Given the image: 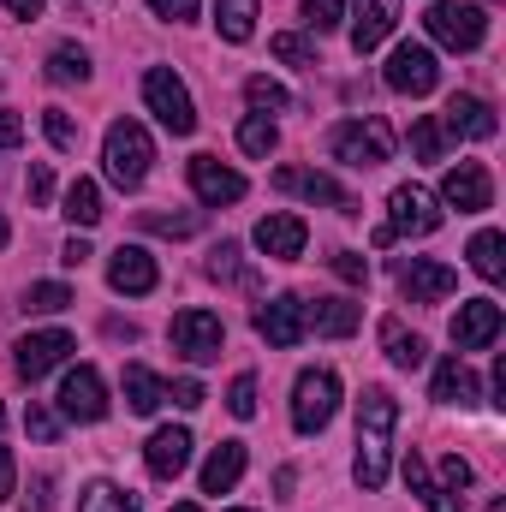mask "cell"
<instances>
[{
    "label": "cell",
    "mask_w": 506,
    "mask_h": 512,
    "mask_svg": "<svg viewBox=\"0 0 506 512\" xmlns=\"http://www.w3.org/2000/svg\"><path fill=\"white\" fill-rule=\"evenodd\" d=\"M12 143H24V120L12 108H0V149H12Z\"/></svg>",
    "instance_id": "cell-49"
},
{
    "label": "cell",
    "mask_w": 506,
    "mask_h": 512,
    "mask_svg": "<svg viewBox=\"0 0 506 512\" xmlns=\"http://www.w3.org/2000/svg\"><path fill=\"white\" fill-rule=\"evenodd\" d=\"M0 429H6V411H0Z\"/></svg>",
    "instance_id": "cell-57"
},
{
    "label": "cell",
    "mask_w": 506,
    "mask_h": 512,
    "mask_svg": "<svg viewBox=\"0 0 506 512\" xmlns=\"http://www.w3.org/2000/svg\"><path fill=\"white\" fill-rule=\"evenodd\" d=\"M495 340H501V304H495V298L459 304V316H453V346H459V352H477V346H495Z\"/></svg>",
    "instance_id": "cell-16"
},
{
    "label": "cell",
    "mask_w": 506,
    "mask_h": 512,
    "mask_svg": "<svg viewBox=\"0 0 506 512\" xmlns=\"http://www.w3.org/2000/svg\"><path fill=\"white\" fill-rule=\"evenodd\" d=\"M274 54H280L286 66H304V72H316V48H310L304 36H292V30H280V36H274Z\"/></svg>",
    "instance_id": "cell-40"
},
{
    "label": "cell",
    "mask_w": 506,
    "mask_h": 512,
    "mask_svg": "<svg viewBox=\"0 0 506 512\" xmlns=\"http://www.w3.org/2000/svg\"><path fill=\"white\" fill-rule=\"evenodd\" d=\"M489 512H506V507H501V501H495V507H489Z\"/></svg>",
    "instance_id": "cell-56"
},
{
    "label": "cell",
    "mask_w": 506,
    "mask_h": 512,
    "mask_svg": "<svg viewBox=\"0 0 506 512\" xmlns=\"http://www.w3.org/2000/svg\"><path fill=\"white\" fill-rule=\"evenodd\" d=\"M274 191H298V197H310V203H328V209H340V215H358V197H346L328 173H310V167H280V173H274Z\"/></svg>",
    "instance_id": "cell-17"
},
{
    "label": "cell",
    "mask_w": 506,
    "mask_h": 512,
    "mask_svg": "<svg viewBox=\"0 0 506 512\" xmlns=\"http://www.w3.org/2000/svg\"><path fill=\"white\" fill-rule=\"evenodd\" d=\"M209 393H203V382H173V405H185V411H197Z\"/></svg>",
    "instance_id": "cell-50"
},
{
    "label": "cell",
    "mask_w": 506,
    "mask_h": 512,
    "mask_svg": "<svg viewBox=\"0 0 506 512\" xmlns=\"http://www.w3.org/2000/svg\"><path fill=\"white\" fill-rule=\"evenodd\" d=\"M54 197V173H48V161H36L30 167V203H48Z\"/></svg>",
    "instance_id": "cell-48"
},
{
    "label": "cell",
    "mask_w": 506,
    "mask_h": 512,
    "mask_svg": "<svg viewBox=\"0 0 506 512\" xmlns=\"http://www.w3.org/2000/svg\"><path fill=\"white\" fill-rule=\"evenodd\" d=\"M423 24H429V36H435L441 48H453V54H471V48H483V42H489V12H483V6L441 0V6H429V12H423Z\"/></svg>",
    "instance_id": "cell-6"
},
{
    "label": "cell",
    "mask_w": 506,
    "mask_h": 512,
    "mask_svg": "<svg viewBox=\"0 0 506 512\" xmlns=\"http://www.w3.org/2000/svg\"><path fill=\"white\" fill-rule=\"evenodd\" d=\"M191 191H197V203L221 209V203H239L245 197V173L221 167L215 155H191Z\"/></svg>",
    "instance_id": "cell-14"
},
{
    "label": "cell",
    "mask_w": 506,
    "mask_h": 512,
    "mask_svg": "<svg viewBox=\"0 0 506 512\" xmlns=\"http://www.w3.org/2000/svg\"><path fill=\"white\" fill-rule=\"evenodd\" d=\"M161 399H167L161 376H155V370H143V364H131V370H126V405H131V411H137V417H149V411H161Z\"/></svg>",
    "instance_id": "cell-28"
},
{
    "label": "cell",
    "mask_w": 506,
    "mask_h": 512,
    "mask_svg": "<svg viewBox=\"0 0 506 512\" xmlns=\"http://www.w3.org/2000/svg\"><path fill=\"white\" fill-rule=\"evenodd\" d=\"M447 131H459V137H477V143H489L501 120H495V108L483 102V96H453L447 102Z\"/></svg>",
    "instance_id": "cell-23"
},
{
    "label": "cell",
    "mask_w": 506,
    "mask_h": 512,
    "mask_svg": "<svg viewBox=\"0 0 506 512\" xmlns=\"http://www.w3.org/2000/svg\"><path fill=\"white\" fill-rule=\"evenodd\" d=\"M340 12H346L340 0H304V24H310L316 36H322V30H340Z\"/></svg>",
    "instance_id": "cell-42"
},
{
    "label": "cell",
    "mask_w": 506,
    "mask_h": 512,
    "mask_svg": "<svg viewBox=\"0 0 506 512\" xmlns=\"http://www.w3.org/2000/svg\"><path fill=\"white\" fill-rule=\"evenodd\" d=\"M334 274H340L346 286H364V280H370V262H364L358 251H340L334 256Z\"/></svg>",
    "instance_id": "cell-46"
},
{
    "label": "cell",
    "mask_w": 506,
    "mask_h": 512,
    "mask_svg": "<svg viewBox=\"0 0 506 512\" xmlns=\"http://www.w3.org/2000/svg\"><path fill=\"white\" fill-rule=\"evenodd\" d=\"M387 90H399V96H429L435 84H441V66H435V54L423 48V42H399L393 54H387Z\"/></svg>",
    "instance_id": "cell-8"
},
{
    "label": "cell",
    "mask_w": 506,
    "mask_h": 512,
    "mask_svg": "<svg viewBox=\"0 0 506 512\" xmlns=\"http://www.w3.org/2000/svg\"><path fill=\"white\" fill-rule=\"evenodd\" d=\"M60 417H72V423H102L108 417V387H102V376L90 364H78L60 382Z\"/></svg>",
    "instance_id": "cell-12"
},
{
    "label": "cell",
    "mask_w": 506,
    "mask_h": 512,
    "mask_svg": "<svg viewBox=\"0 0 506 512\" xmlns=\"http://www.w3.org/2000/svg\"><path fill=\"white\" fill-rule=\"evenodd\" d=\"M78 512H137V501H131L120 483H90L78 495Z\"/></svg>",
    "instance_id": "cell-34"
},
{
    "label": "cell",
    "mask_w": 506,
    "mask_h": 512,
    "mask_svg": "<svg viewBox=\"0 0 506 512\" xmlns=\"http://www.w3.org/2000/svg\"><path fill=\"white\" fill-rule=\"evenodd\" d=\"M393 24H399V0H358V12H352V48L358 54L381 48L393 36Z\"/></svg>",
    "instance_id": "cell-21"
},
{
    "label": "cell",
    "mask_w": 506,
    "mask_h": 512,
    "mask_svg": "<svg viewBox=\"0 0 506 512\" xmlns=\"http://www.w3.org/2000/svg\"><path fill=\"white\" fill-rule=\"evenodd\" d=\"M459 286V274L447 268V262H429V256H411L405 268H399V292L411 298V304H441L447 292Z\"/></svg>",
    "instance_id": "cell-15"
},
{
    "label": "cell",
    "mask_w": 506,
    "mask_h": 512,
    "mask_svg": "<svg viewBox=\"0 0 506 512\" xmlns=\"http://www.w3.org/2000/svg\"><path fill=\"white\" fill-rule=\"evenodd\" d=\"M441 143H447V137H441V120L423 114V120L411 126V149H417V161H441Z\"/></svg>",
    "instance_id": "cell-39"
},
{
    "label": "cell",
    "mask_w": 506,
    "mask_h": 512,
    "mask_svg": "<svg viewBox=\"0 0 506 512\" xmlns=\"http://www.w3.org/2000/svg\"><path fill=\"white\" fill-rule=\"evenodd\" d=\"M227 411H233V417H256V376L251 370L233 376V387H227Z\"/></svg>",
    "instance_id": "cell-41"
},
{
    "label": "cell",
    "mask_w": 506,
    "mask_h": 512,
    "mask_svg": "<svg viewBox=\"0 0 506 512\" xmlns=\"http://www.w3.org/2000/svg\"><path fill=\"white\" fill-rule=\"evenodd\" d=\"M405 483H411V495H423V507H429V512H465L459 501H447V495L435 489V477H429L423 453H405Z\"/></svg>",
    "instance_id": "cell-30"
},
{
    "label": "cell",
    "mask_w": 506,
    "mask_h": 512,
    "mask_svg": "<svg viewBox=\"0 0 506 512\" xmlns=\"http://www.w3.org/2000/svg\"><path fill=\"white\" fill-rule=\"evenodd\" d=\"M435 489H441L447 501H459V507H465V489H471V465H465L459 453H453V459H441V483H435Z\"/></svg>",
    "instance_id": "cell-38"
},
{
    "label": "cell",
    "mask_w": 506,
    "mask_h": 512,
    "mask_svg": "<svg viewBox=\"0 0 506 512\" xmlns=\"http://www.w3.org/2000/svg\"><path fill=\"white\" fill-rule=\"evenodd\" d=\"M501 251H506V239L495 233V227H483V233L471 239V268H477L489 286H495V280L506 274V256H501Z\"/></svg>",
    "instance_id": "cell-31"
},
{
    "label": "cell",
    "mask_w": 506,
    "mask_h": 512,
    "mask_svg": "<svg viewBox=\"0 0 506 512\" xmlns=\"http://www.w3.org/2000/svg\"><path fill=\"white\" fill-rule=\"evenodd\" d=\"M209 280H239V245H215L209 251Z\"/></svg>",
    "instance_id": "cell-44"
},
{
    "label": "cell",
    "mask_w": 506,
    "mask_h": 512,
    "mask_svg": "<svg viewBox=\"0 0 506 512\" xmlns=\"http://www.w3.org/2000/svg\"><path fill=\"white\" fill-rule=\"evenodd\" d=\"M358 304L352 298H316V304H304V334H328V340H346V334H358Z\"/></svg>",
    "instance_id": "cell-22"
},
{
    "label": "cell",
    "mask_w": 506,
    "mask_h": 512,
    "mask_svg": "<svg viewBox=\"0 0 506 512\" xmlns=\"http://www.w3.org/2000/svg\"><path fill=\"white\" fill-rule=\"evenodd\" d=\"M155 18H173V24H191L197 18V0H149Z\"/></svg>",
    "instance_id": "cell-47"
},
{
    "label": "cell",
    "mask_w": 506,
    "mask_h": 512,
    "mask_svg": "<svg viewBox=\"0 0 506 512\" xmlns=\"http://www.w3.org/2000/svg\"><path fill=\"white\" fill-rule=\"evenodd\" d=\"M24 429H30L36 441H54V435H60V417H54L48 405H30V411H24Z\"/></svg>",
    "instance_id": "cell-45"
},
{
    "label": "cell",
    "mask_w": 506,
    "mask_h": 512,
    "mask_svg": "<svg viewBox=\"0 0 506 512\" xmlns=\"http://www.w3.org/2000/svg\"><path fill=\"white\" fill-rule=\"evenodd\" d=\"M328 149H334V161L370 173V167H381V161L393 155V131L381 126V120H346V126H334Z\"/></svg>",
    "instance_id": "cell-7"
},
{
    "label": "cell",
    "mask_w": 506,
    "mask_h": 512,
    "mask_svg": "<svg viewBox=\"0 0 506 512\" xmlns=\"http://www.w3.org/2000/svg\"><path fill=\"white\" fill-rule=\"evenodd\" d=\"M334 405H340V376L334 370H304L292 382V429L298 435H322L334 423Z\"/></svg>",
    "instance_id": "cell-5"
},
{
    "label": "cell",
    "mask_w": 506,
    "mask_h": 512,
    "mask_svg": "<svg viewBox=\"0 0 506 512\" xmlns=\"http://www.w3.org/2000/svg\"><path fill=\"white\" fill-rule=\"evenodd\" d=\"M66 352H78L66 328H48V334H24V340L12 346V370H18L24 382H42L54 364H66Z\"/></svg>",
    "instance_id": "cell-11"
},
{
    "label": "cell",
    "mask_w": 506,
    "mask_h": 512,
    "mask_svg": "<svg viewBox=\"0 0 506 512\" xmlns=\"http://www.w3.org/2000/svg\"><path fill=\"white\" fill-rule=\"evenodd\" d=\"M6 495H12V453L0 447V501H6Z\"/></svg>",
    "instance_id": "cell-53"
},
{
    "label": "cell",
    "mask_w": 506,
    "mask_h": 512,
    "mask_svg": "<svg viewBox=\"0 0 506 512\" xmlns=\"http://www.w3.org/2000/svg\"><path fill=\"white\" fill-rule=\"evenodd\" d=\"M167 512H203V507H191V501H179V507H167Z\"/></svg>",
    "instance_id": "cell-55"
},
{
    "label": "cell",
    "mask_w": 506,
    "mask_h": 512,
    "mask_svg": "<svg viewBox=\"0 0 506 512\" xmlns=\"http://www.w3.org/2000/svg\"><path fill=\"white\" fill-rule=\"evenodd\" d=\"M155 280H161V268H155V256L143 251V245H120L114 262H108V286H114V292L143 298V292H155Z\"/></svg>",
    "instance_id": "cell-18"
},
{
    "label": "cell",
    "mask_w": 506,
    "mask_h": 512,
    "mask_svg": "<svg viewBox=\"0 0 506 512\" xmlns=\"http://www.w3.org/2000/svg\"><path fill=\"white\" fill-rule=\"evenodd\" d=\"M239 512H245V507H239Z\"/></svg>",
    "instance_id": "cell-58"
},
{
    "label": "cell",
    "mask_w": 506,
    "mask_h": 512,
    "mask_svg": "<svg viewBox=\"0 0 506 512\" xmlns=\"http://www.w3.org/2000/svg\"><path fill=\"white\" fill-rule=\"evenodd\" d=\"M435 399H441V405H459V411L477 405V376H471L459 358H447V364L435 370Z\"/></svg>",
    "instance_id": "cell-25"
},
{
    "label": "cell",
    "mask_w": 506,
    "mask_h": 512,
    "mask_svg": "<svg viewBox=\"0 0 506 512\" xmlns=\"http://www.w3.org/2000/svg\"><path fill=\"white\" fill-rule=\"evenodd\" d=\"M381 346H387V358H393L399 370H417V364L429 358V346H423L417 334H405V322H399V316H387V322H381Z\"/></svg>",
    "instance_id": "cell-26"
},
{
    "label": "cell",
    "mask_w": 506,
    "mask_h": 512,
    "mask_svg": "<svg viewBox=\"0 0 506 512\" xmlns=\"http://www.w3.org/2000/svg\"><path fill=\"white\" fill-rule=\"evenodd\" d=\"M245 96H251V108H292V96H286L274 78H251V84H245Z\"/></svg>",
    "instance_id": "cell-43"
},
{
    "label": "cell",
    "mask_w": 506,
    "mask_h": 512,
    "mask_svg": "<svg viewBox=\"0 0 506 512\" xmlns=\"http://www.w3.org/2000/svg\"><path fill=\"white\" fill-rule=\"evenodd\" d=\"M227 346V328L215 310H179L173 316V352H185L191 364H215Z\"/></svg>",
    "instance_id": "cell-9"
},
{
    "label": "cell",
    "mask_w": 506,
    "mask_h": 512,
    "mask_svg": "<svg viewBox=\"0 0 506 512\" xmlns=\"http://www.w3.org/2000/svg\"><path fill=\"white\" fill-rule=\"evenodd\" d=\"M441 203L459 209V215H483V209L495 203V179H489V167H483V161H459V167H447V179H441Z\"/></svg>",
    "instance_id": "cell-10"
},
{
    "label": "cell",
    "mask_w": 506,
    "mask_h": 512,
    "mask_svg": "<svg viewBox=\"0 0 506 512\" xmlns=\"http://www.w3.org/2000/svg\"><path fill=\"white\" fill-rule=\"evenodd\" d=\"M143 102H149V114L173 131V137H191V131H197L191 90L179 84V72H173V66H149V72H143Z\"/></svg>",
    "instance_id": "cell-4"
},
{
    "label": "cell",
    "mask_w": 506,
    "mask_h": 512,
    "mask_svg": "<svg viewBox=\"0 0 506 512\" xmlns=\"http://www.w3.org/2000/svg\"><path fill=\"white\" fill-rule=\"evenodd\" d=\"M12 18H42V0H6Z\"/></svg>",
    "instance_id": "cell-52"
},
{
    "label": "cell",
    "mask_w": 506,
    "mask_h": 512,
    "mask_svg": "<svg viewBox=\"0 0 506 512\" xmlns=\"http://www.w3.org/2000/svg\"><path fill=\"white\" fill-rule=\"evenodd\" d=\"M137 227H143V233H167V239H191V233L203 227V215H197V209H179V215H167V209H143Z\"/></svg>",
    "instance_id": "cell-32"
},
{
    "label": "cell",
    "mask_w": 506,
    "mask_h": 512,
    "mask_svg": "<svg viewBox=\"0 0 506 512\" xmlns=\"http://www.w3.org/2000/svg\"><path fill=\"white\" fill-rule=\"evenodd\" d=\"M66 304H72V286H60V280H42V286L24 292V310H30V316H54V310H66Z\"/></svg>",
    "instance_id": "cell-37"
},
{
    "label": "cell",
    "mask_w": 506,
    "mask_h": 512,
    "mask_svg": "<svg viewBox=\"0 0 506 512\" xmlns=\"http://www.w3.org/2000/svg\"><path fill=\"white\" fill-rule=\"evenodd\" d=\"M143 465H149V477L173 483V477L191 465V429H155L149 447H143Z\"/></svg>",
    "instance_id": "cell-19"
},
{
    "label": "cell",
    "mask_w": 506,
    "mask_h": 512,
    "mask_svg": "<svg viewBox=\"0 0 506 512\" xmlns=\"http://www.w3.org/2000/svg\"><path fill=\"white\" fill-rule=\"evenodd\" d=\"M48 78H54V84H84V78H90V54H84L78 42H60V48L48 54Z\"/></svg>",
    "instance_id": "cell-33"
},
{
    "label": "cell",
    "mask_w": 506,
    "mask_h": 512,
    "mask_svg": "<svg viewBox=\"0 0 506 512\" xmlns=\"http://www.w3.org/2000/svg\"><path fill=\"white\" fill-rule=\"evenodd\" d=\"M256 334H262L274 352H292V346L304 340V298H292V292L268 298V304L256 310Z\"/></svg>",
    "instance_id": "cell-13"
},
{
    "label": "cell",
    "mask_w": 506,
    "mask_h": 512,
    "mask_svg": "<svg viewBox=\"0 0 506 512\" xmlns=\"http://www.w3.org/2000/svg\"><path fill=\"white\" fill-rule=\"evenodd\" d=\"M239 477H245V441H221L203 465V495H227L239 489Z\"/></svg>",
    "instance_id": "cell-24"
},
{
    "label": "cell",
    "mask_w": 506,
    "mask_h": 512,
    "mask_svg": "<svg viewBox=\"0 0 506 512\" xmlns=\"http://www.w3.org/2000/svg\"><path fill=\"white\" fill-rule=\"evenodd\" d=\"M60 262H66V268H84V262H90V245H84V239H66Z\"/></svg>",
    "instance_id": "cell-51"
},
{
    "label": "cell",
    "mask_w": 506,
    "mask_h": 512,
    "mask_svg": "<svg viewBox=\"0 0 506 512\" xmlns=\"http://www.w3.org/2000/svg\"><path fill=\"white\" fill-rule=\"evenodd\" d=\"M393 423H399V399L387 387H364V399H358V483L364 489H381L387 483Z\"/></svg>",
    "instance_id": "cell-1"
},
{
    "label": "cell",
    "mask_w": 506,
    "mask_h": 512,
    "mask_svg": "<svg viewBox=\"0 0 506 512\" xmlns=\"http://www.w3.org/2000/svg\"><path fill=\"white\" fill-rule=\"evenodd\" d=\"M441 227V209H435V197L423 191V185H399L393 197H387V221L376 227V251H387L393 239H429Z\"/></svg>",
    "instance_id": "cell-3"
},
{
    "label": "cell",
    "mask_w": 506,
    "mask_h": 512,
    "mask_svg": "<svg viewBox=\"0 0 506 512\" xmlns=\"http://www.w3.org/2000/svg\"><path fill=\"white\" fill-rule=\"evenodd\" d=\"M274 143H280V131H274V120H268V114H251V120L239 126V149H245V155H256V161H262V155H274Z\"/></svg>",
    "instance_id": "cell-36"
},
{
    "label": "cell",
    "mask_w": 506,
    "mask_h": 512,
    "mask_svg": "<svg viewBox=\"0 0 506 512\" xmlns=\"http://www.w3.org/2000/svg\"><path fill=\"white\" fill-rule=\"evenodd\" d=\"M66 221H72V227H96V221H102V191H96V179H72V185H66Z\"/></svg>",
    "instance_id": "cell-29"
},
{
    "label": "cell",
    "mask_w": 506,
    "mask_h": 512,
    "mask_svg": "<svg viewBox=\"0 0 506 512\" xmlns=\"http://www.w3.org/2000/svg\"><path fill=\"white\" fill-rule=\"evenodd\" d=\"M42 126H48V143H54L60 155H78V143H84V126H78L66 108H48V114H42Z\"/></svg>",
    "instance_id": "cell-35"
},
{
    "label": "cell",
    "mask_w": 506,
    "mask_h": 512,
    "mask_svg": "<svg viewBox=\"0 0 506 512\" xmlns=\"http://www.w3.org/2000/svg\"><path fill=\"white\" fill-rule=\"evenodd\" d=\"M215 30H221V42H251L256 0H215Z\"/></svg>",
    "instance_id": "cell-27"
},
{
    "label": "cell",
    "mask_w": 506,
    "mask_h": 512,
    "mask_svg": "<svg viewBox=\"0 0 506 512\" xmlns=\"http://www.w3.org/2000/svg\"><path fill=\"white\" fill-rule=\"evenodd\" d=\"M304 239H310V227H304L298 215H262V221H256V251L274 256V262L304 256Z\"/></svg>",
    "instance_id": "cell-20"
},
{
    "label": "cell",
    "mask_w": 506,
    "mask_h": 512,
    "mask_svg": "<svg viewBox=\"0 0 506 512\" xmlns=\"http://www.w3.org/2000/svg\"><path fill=\"white\" fill-rule=\"evenodd\" d=\"M149 161H155L149 131L137 126V120H114L108 137H102V167H108V179H114L120 191H137V185L149 179Z\"/></svg>",
    "instance_id": "cell-2"
},
{
    "label": "cell",
    "mask_w": 506,
    "mask_h": 512,
    "mask_svg": "<svg viewBox=\"0 0 506 512\" xmlns=\"http://www.w3.org/2000/svg\"><path fill=\"white\" fill-rule=\"evenodd\" d=\"M6 239H12V227H6V215H0V245H6Z\"/></svg>",
    "instance_id": "cell-54"
}]
</instances>
